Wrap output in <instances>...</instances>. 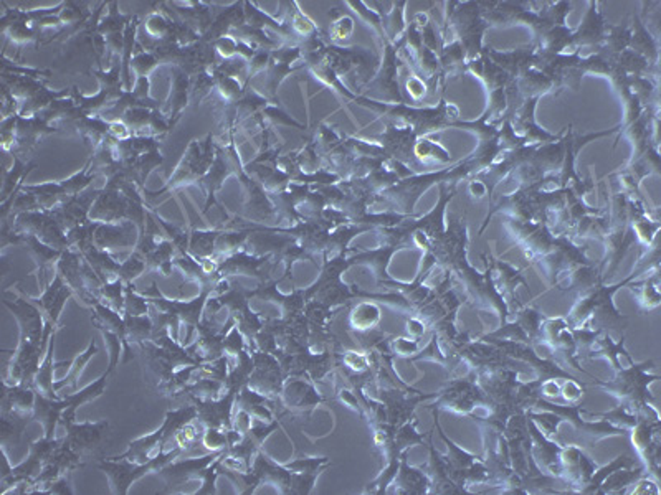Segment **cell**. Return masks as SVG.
<instances>
[{"label": "cell", "mask_w": 661, "mask_h": 495, "mask_svg": "<svg viewBox=\"0 0 661 495\" xmlns=\"http://www.w3.org/2000/svg\"><path fill=\"white\" fill-rule=\"evenodd\" d=\"M179 457H180L179 451L160 452L159 456L151 459V461L146 464H134L131 461H126V459L114 457L116 461H106V459H103V461L98 462V467L101 469V471H104L106 476H108L113 494L124 495L126 492H128L131 484L143 477L144 474L154 472V471L159 472L164 466H168V464H170Z\"/></svg>", "instance_id": "6da1fadb"}, {"label": "cell", "mask_w": 661, "mask_h": 495, "mask_svg": "<svg viewBox=\"0 0 661 495\" xmlns=\"http://www.w3.org/2000/svg\"><path fill=\"white\" fill-rule=\"evenodd\" d=\"M67 429V436L63 441L72 451L82 459H92L101 451V443L106 429L109 428L108 421L99 423H63Z\"/></svg>", "instance_id": "7a4b0ae2"}, {"label": "cell", "mask_w": 661, "mask_h": 495, "mask_svg": "<svg viewBox=\"0 0 661 495\" xmlns=\"http://www.w3.org/2000/svg\"><path fill=\"white\" fill-rule=\"evenodd\" d=\"M4 304L13 312L17 317L20 326V340L33 342V343H43L42 342V329H43V312L40 307H35L33 304H28L23 299H17L15 297L13 302L5 299ZM50 335V333H48ZM47 335V337H48Z\"/></svg>", "instance_id": "3957f363"}, {"label": "cell", "mask_w": 661, "mask_h": 495, "mask_svg": "<svg viewBox=\"0 0 661 495\" xmlns=\"http://www.w3.org/2000/svg\"><path fill=\"white\" fill-rule=\"evenodd\" d=\"M72 292L73 291L70 289L68 284L62 279L60 274L55 276L52 284L45 287L43 296L38 299V307L45 314V317H47V322L53 326L57 324L60 312H62L68 297L72 296Z\"/></svg>", "instance_id": "277c9868"}, {"label": "cell", "mask_w": 661, "mask_h": 495, "mask_svg": "<svg viewBox=\"0 0 661 495\" xmlns=\"http://www.w3.org/2000/svg\"><path fill=\"white\" fill-rule=\"evenodd\" d=\"M65 410H67L65 398H48L37 393L32 419L43 424L45 438H53L55 428H57V423L62 419Z\"/></svg>", "instance_id": "5b68a950"}, {"label": "cell", "mask_w": 661, "mask_h": 495, "mask_svg": "<svg viewBox=\"0 0 661 495\" xmlns=\"http://www.w3.org/2000/svg\"><path fill=\"white\" fill-rule=\"evenodd\" d=\"M53 345H55V337L50 338L47 355H45L42 365L38 367V372H37V375H35L32 390L35 393H38V395H43L48 398H60L57 395V390H55V383H53Z\"/></svg>", "instance_id": "8992f818"}, {"label": "cell", "mask_w": 661, "mask_h": 495, "mask_svg": "<svg viewBox=\"0 0 661 495\" xmlns=\"http://www.w3.org/2000/svg\"><path fill=\"white\" fill-rule=\"evenodd\" d=\"M96 352H98V348H96V343L92 342V343H89L87 352L80 353V357H77V360L73 362V367L70 368L68 375L65 377V380L55 383V390H57V393H60V390H62V388H65V386H72L73 391L77 390L78 378H80V375H82L84 365H87V363L89 362V358H92Z\"/></svg>", "instance_id": "52a82bcc"}, {"label": "cell", "mask_w": 661, "mask_h": 495, "mask_svg": "<svg viewBox=\"0 0 661 495\" xmlns=\"http://www.w3.org/2000/svg\"><path fill=\"white\" fill-rule=\"evenodd\" d=\"M219 233H195L192 235L189 251L199 260H207V257L214 256L215 252V241Z\"/></svg>", "instance_id": "ba28073f"}, {"label": "cell", "mask_w": 661, "mask_h": 495, "mask_svg": "<svg viewBox=\"0 0 661 495\" xmlns=\"http://www.w3.org/2000/svg\"><path fill=\"white\" fill-rule=\"evenodd\" d=\"M126 299H124V312L128 316H144L148 311V304L143 297H139L136 292L131 289V282L126 284Z\"/></svg>", "instance_id": "9c48e42d"}, {"label": "cell", "mask_w": 661, "mask_h": 495, "mask_svg": "<svg viewBox=\"0 0 661 495\" xmlns=\"http://www.w3.org/2000/svg\"><path fill=\"white\" fill-rule=\"evenodd\" d=\"M146 30H148V33L151 35V37L159 38V37H164V35L170 30V27L163 17H159V15H151V17L148 18V22H146Z\"/></svg>", "instance_id": "30bf717a"}, {"label": "cell", "mask_w": 661, "mask_h": 495, "mask_svg": "<svg viewBox=\"0 0 661 495\" xmlns=\"http://www.w3.org/2000/svg\"><path fill=\"white\" fill-rule=\"evenodd\" d=\"M131 63H133L131 67H133L143 78L149 73L151 68L155 67V60L151 57V55H139V57L134 58Z\"/></svg>", "instance_id": "8fae6325"}, {"label": "cell", "mask_w": 661, "mask_h": 495, "mask_svg": "<svg viewBox=\"0 0 661 495\" xmlns=\"http://www.w3.org/2000/svg\"><path fill=\"white\" fill-rule=\"evenodd\" d=\"M351 32H352V22L349 18H341L339 22L334 23V28H332V33H334L336 38H346Z\"/></svg>", "instance_id": "7c38bea8"}, {"label": "cell", "mask_w": 661, "mask_h": 495, "mask_svg": "<svg viewBox=\"0 0 661 495\" xmlns=\"http://www.w3.org/2000/svg\"><path fill=\"white\" fill-rule=\"evenodd\" d=\"M295 28L300 33H310L312 30V23L305 17V15H296V17H295Z\"/></svg>", "instance_id": "4fadbf2b"}, {"label": "cell", "mask_w": 661, "mask_h": 495, "mask_svg": "<svg viewBox=\"0 0 661 495\" xmlns=\"http://www.w3.org/2000/svg\"><path fill=\"white\" fill-rule=\"evenodd\" d=\"M408 88H413V89H412V91H413V94H417V96H418V94H420V91H418V89H423V86H422L420 83H418V82H415V79H412V82L408 83Z\"/></svg>", "instance_id": "5bb4252c"}]
</instances>
